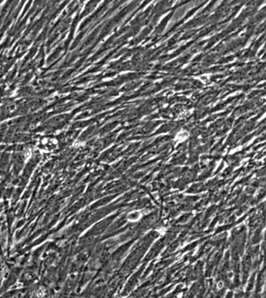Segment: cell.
Wrapping results in <instances>:
<instances>
[{"mask_svg": "<svg viewBox=\"0 0 266 298\" xmlns=\"http://www.w3.org/2000/svg\"><path fill=\"white\" fill-rule=\"evenodd\" d=\"M141 213L140 212H137V211H135V212H131L129 215H128L127 218L130 221L132 222H135L137 221L139 218H141Z\"/></svg>", "mask_w": 266, "mask_h": 298, "instance_id": "1", "label": "cell"}]
</instances>
